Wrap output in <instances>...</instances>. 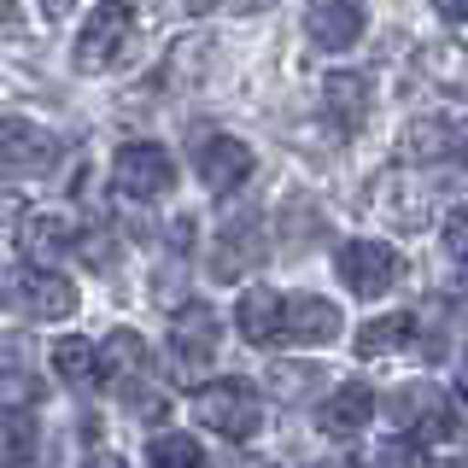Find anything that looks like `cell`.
I'll use <instances>...</instances> for the list:
<instances>
[{"mask_svg":"<svg viewBox=\"0 0 468 468\" xmlns=\"http://www.w3.org/2000/svg\"><path fill=\"white\" fill-rule=\"evenodd\" d=\"M141 6H146V0H100V12L82 24L77 53H70L82 77L117 70L129 53H135V36H141Z\"/></svg>","mask_w":468,"mask_h":468,"instance_id":"obj_1","label":"cell"},{"mask_svg":"<svg viewBox=\"0 0 468 468\" xmlns=\"http://www.w3.org/2000/svg\"><path fill=\"white\" fill-rule=\"evenodd\" d=\"M194 421L205 433L229 439V445H246V439H258V428H263V399H258L252 380H240V375L205 380L194 392Z\"/></svg>","mask_w":468,"mask_h":468,"instance_id":"obj_2","label":"cell"},{"mask_svg":"<svg viewBox=\"0 0 468 468\" xmlns=\"http://www.w3.org/2000/svg\"><path fill=\"white\" fill-rule=\"evenodd\" d=\"M433 194L439 187L421 176L416 158H404V165H392V170H380L375 176V187H369V205L380 217H387L392 229H428V217H433Z\"/></svg>","mask_w":468,"mask_h":468,"instance_id":"obj_3","label":"cell"},{"mask_svg":"<svg viewBox=\"0 0 468 468\" xmlns=\"http://www.w3.org/2000/svg\"><path fill=\"white\" fill-rule=\"evenodd\" d=\"M112 187H117V199L153 205L176 187V158L158 141H123L112 158Z\"/></svg>","mask_w":468,"mask_h":468,"instance_id":"obj_4","label":"cell"},{"mask_svg":"<svg viewBox=\"0 0 468 468\" xmlns=\"http://www.w3.org/2000/svg\"><path fill=\"white\" fill-rule=\"evenodd\" d=\"M6 299L18 304L29 322H65V316H77V287H70L53 263H36V258H29L24 270L6 282Z\"/></svg>","mask_w":468,"mask_h":468,"instance_id":"obj_5","label":"cell"},{"mask_svg":"<svg viewBox=\"0 0 468 468\" xmlns=\"http://www.w3.org/2000/svg\"><path fill=\"white\" fill-rule=\"evenodd\" d=\"M334 270H340L346 292L375 299V292H392V287H399L404 258H399V246H387V240H346L340 258H334Z\"/></svg>","mask_w":468,"mask_h":468,"instance_id":"obj_6","label":"cell"},{"mask_svg":"<svg viewBox=\"0 0 468 468\" xmlns=\"http://www.w3.org/2000/svg\"><path fill=\"white\" fill-rule=\"evenodd\" d=\"M263 258H270V246H263L258 211H223V234H217V252H211L217 282H240V275H252Z\"/></svg>","mask_w":468,"mask_h":468,"instance_id":"obj_7","label":"cell"},{"mask_svg":"<svg viewBox=\"0 0 468 468\" xmlns=\"http://www.w3.org/2000/svg\"><path fill=\"white\" fill-rule=\"evenodd\" d=\"M399 433L404 439H416V445H433V439H451L457 433V404H451V392L445 387H410L399 404Z\"/></svg>","mask_w":468,"mask_h":468,"instance_id":"obj_8","label":"cell"},{"mask_svg":"<svg viewBox=\"0 0 468 468\" xmlns=\"http://www.w3.org/2000/svg\"><path fill=\"white\" fill-rule=\"evenodd\" d=\"M217 346H223V322H217L211 304H187V311H176L170 322V357L176 369H205V363L217 357Z\"/></svg>","mask_w":468,"mask_h":468,"instance_id":"obj_9","label":"cell"},{"mask_svg":"<svg viewBox=\"0 0 468 468\" xmlns=\"http://www.w3.org/2000/svg\"><path fill=\"white\" fill-rule=\"evenodd\" d=\"M363 24H369V12H363V0H304V29H311V41L322 53H346L363 41Z\"/></svg>","mask_w":468,"mask_h":468,"instance_id":"obj_10","label":"cell"},{"mask_svg":"<svg viewBox=\"0 0 468 468\" xmlns=\"http://www.w3.org/2000/svg\"><path fill=\"white\" fill-rule=\"evenodd\" d=\"M252 146H246L240 135H211L194 153V170H199V182L211 187V194H234V187H246V176H252Z\"/></svg>","mask_w":468,"mask_h":468,"instance_id":"obj_11","label":"cell"},{"mask_svg":"<svg viewBox=\"0 0 468 468\" xmlns=\"http://www.w3.org/2000/svg\"><path fill=\"white\" fill-rule=\"evenodd\" d=\"M58 158V135H48L29 117H0V170H53Z\"/></svg>","mask_w":468,"mask_h":468,"instance_id":"obj_12","label":"cell"},{"mask_svg":"<svg viewBox=\"0 0 468 468\" xmlns=\"http://www.w3.org/2000/svg\"><path fill=\"white\" fill-rule=\"evenodd\" d=\"M146 369H153V351L135 328H112L100 340V380L112 392H129V387H146Z\"/></svg>","mask_w":468,"mask_h":468,"instance_id":"obj_13","label":"cell"},{"mask_svg":"<svg viewBox=\"0 0 468 468\" xmlns=\"http://www.w3.org/2000/svg\"><path fill=\"white\" fill-rule=\"evenodd\" d=\"M369 106H375V88L363 70H334L328 82H322V112L340 123V135H357L363 123H369Z\"/></svg>","mask_w":468,"mask_h":468,"instance_id":"obj_14","label":"cell"},{"mask_svg":"<svg viewBox=\"0 0 468 468\" xmlns=\"http://www.w3.org/2000/svg\"><path fill=\"white\" fill-rule=\"evenodd\" d=\"M369 416H375V387H363V380L334 387L328 399H322V410H316V421H322L328 439H357L363 428H369Z\"/></svg>","mask_w":468,"mask_h":468,"instance_id":"obj_15","label":"cell"},{"mask_svg":"<svg viewBox=\"0 0 468 468\" xmlns=\"http://www.w3.org/2000/svg\"><path fill=\"white\" fill-rule=\"evenodd\" d=\"M340 304H328L322 292H292L287 299V346H328L340 340Z\"/></svg>","mask_w":468,"mask_h":468,"instance_id":"obj_16","label":"cell"},{"mask_svg":"<svg viewBox=\"0 0 468 468\" xmlns=\"http://www.w3.org/2000/svg\"><path fill=\"white\" fill-rule=\"evenodd\" d=\"M234 328H240V340H252V346H275V340L287 346V299L270 292V287H252L240 299V311H234Z\"/></svg>","mask_w":468,"mask_h":468,"instance_id":"obj_17","label":"cell"},{"mask_svg":"<svg viewBox=\"0 0 468 468\" xmlns=\"http://www.w3.org/2000/svg\"><path fill=\"white\" fill-rule=\"evenodd\" d=\"M18 240H24V252L36 258V263H58L65 252H77V223H70L65 211H24V229H18Z\"/></svg>","mask_w":468,"mask_h":468,"instance_id":"obj_18","label":"cell"},{"mask_svg":"<svg viewBox=\"0 0 468 468\" xmlns=\"http://www.w3.org/2000/svg\"><path fill=\"white\" fill-rule=\"evenodd\" d=\"M463 146H468V135H463L457 123H445V117H416V123L404 129L399 153L416 158V165H451Z\"/></svg>","mask_w":468,"mask_h":468,"instance_id":"obj_19","label":"cell"},{"mask_svg":"<svg viewBox=\"0 0 468 468\" xmlns=\"http://www.w3.org/2000/svg\"><path fill=\"white\" fill-rule=\"evenodd\" d=\"M416 65H421V77H428L433 88H445V94H463V100H468V36L428 41Z\"/></svg>","mask_w":468,"mask_h":468,"instance_id":"obj_20","label":"cell"},{"mask_svg":"<svg viewBox=\"0 0 468 468\" xmlns=\"http://www.w3.org/2000/svg\"><path fill=\"white\" fill-rule=\"evenodd\" d=\"M410 340H416V316L392 311V316L363 322V328H357V357H399Z\"/></svg>","mask_w":468,"mask_h":468,"instance_id":"obj_21","label":"cell"},{"mask_svg":"<svg viewBox=\"0 0 468 468\" xmlns=\"http://www.w3.org/2000/svg\"><path fill=\"white\" fill-rule=\"evenodd\" d=\"M53 375L65 380V387L100 380V346H94V340H58V346H53Z\"/></svg>","mask_w":468,"mask_h":468,"instance_id":"obj_22","label":"cell"},{"mask_svg":"<svg viewBox=\"0 0 468 468\" xmlns=\"http://www.w3.org/2000/svg\"><path fill=\"white\" fill-rule=\"evenodd\" d=\"M146 463H158V468H194L199 463V439H187V433H153Z\"/></svg>","mask_w":468,"mask_h":468,"instance_id":"obj_23","label":"cell"},{"mask_svg":"<svg viewBox=\"0 0 468 468\" xmlns=\"http://www.w3.org/2000/svg\"><path fill=\"white\" fill-rule=\"evenodd\" d=\"M36 451V421L24 410H0V457H29Z\"/></svg>","mask_w":468,"mask_h":468,"instance_id":"obj_24","label":"cell"},{"mask_svg":"<svg viewBox=\"0 0 468 468\" xmlns=\"http://www.w3.org/2000/svg\"><path fill=\"white\" fill-rule=\"evenodd\" d=\"M311 387H322L316 369H299V363H275V369H270V392H275L282 404H299Z\"/></svg>","mask_w":468,"mask_h":468,"instance_id":"obj_25","label":"cell"},{"mask_svg":"<svg viewBox=\"0 0 468 468\" xmlns=\"http://www.w3.org/2000/svg\"><path fill=\"white\" fill-rule=\"evenodd\" d=\"M36 404V380L24 369H0V410H29Z\"/></svg>","mask_w":468,"mask_h":468,"instance_id":"obj_26","label":"cell"},{"mask_svg":"<svg viewBox=\"0 0 468 468\" xmlns=\"http://www.w3.org/2000/svg\"><path fill=\"white\" fill-rule=\"evenodd\" d=\"M445 252L451 263H468V199L451 205V217H445Z\"/></svg>","mask_w":468,"mask_h":468,"instance_id":"obj_27","label":"cell"},{"mask_svg":"<svg viewBox=\"0 0 468 468\" xmlns=\"http://www.w3.org/2000/svg\"><path fill=\"white\" fill-rule=\"evenodd\" d=\"M77 252H82L88 270H112V240H106V234H82Z\"/></svg>","mask_w":468,"mask_h":468,"instance_id":"obj_28","label":"cell"},{"mask_svg":"<svg viewBox=\"0 0 468 468\" xmlns=\"http://www.w3.org/2000/svg\"><path fill=\"white\" fill-rule=\"evenodd\" d=\"M433 12L445 24H468V0H433Z\"/></svg>","mask_w":468,"mask_h":468,"instance_id":"obj_29","label":"cell"},{"mask_svg":"<svg viewBox=\"0 0 468 468\" xmlns=\"http://www.w3.org/2000/svg\"><path fill=\"white\" fill-rule=\"evenodd\" d=\"M275 0H223V12H234V18H252V12H270Z\"/></svg>","mask_w":468,"mask_h":468,"instance_id":"obj_30","label":"cell"},{"mask_svg":"<svg viewBox=\"0 0 468 468\" xmlns=\"http://www.w3.org/2000/svg\"><path fill=\"white\" fill-rule=\"evenodd\" d=\"M70 6H77V0H41V12H48V18H65Z\"/></svg>","mask_w":468,"mask_h":468,"instance_id":"obj_31","label":"cell"},{"mask_svg":"<svg viewBox=\"0 0 468 468\" xmlns=\"http://www.w3.org/2000/svg\"><path fill=\"white\" fill-rule=\"evenodd\" d=\"M0 24H18V6H12V0H0Z\"/></svg>","mask_w":468,"mask_h":468,"instance_id":"obj_32","label":"cell"},{"mask_svg":"<svg viewBox=\"0 0 468 468\" xmlns=\"http://www.w3.org/2000/svg\"><path fill=\"white\" fill-rule=\"evenodd\" d=\"M463 404H468V369H463Z\"/></svg>","mask_w":468,"mask_h":468,"instance_id":"obj_33","label":"cell"}]
</instances>
